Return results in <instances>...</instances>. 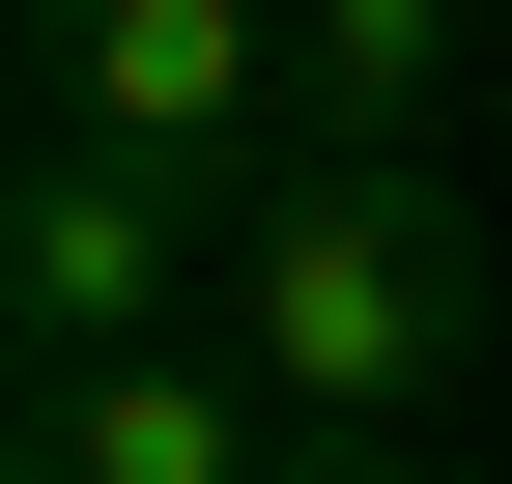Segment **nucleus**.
Returning a JSON list of instances; mask_svg holds the SVG:
<instances>
[{
    "instance_id": "nucleus-1",
    "label": "nucleus",
    "mask_w": 512,
    "mask_h": 484,
    "mask_svg": "<svg viewBox=\"0 0 512 484\" xmlns=\"http://www.w3.org/2000/svg\"><path fill=\"white\" fill-rule=\"evenodd\" d=\"M228 371L285 399L313 456H399L427 399L484 371V228H456V171H256V228H228Z\"/></svg>"
},
{
    "instance_id": "nucleus-2",
    "label": "nucleus",
    "mask_w": 512,
    "mask_h": 484,
    "mask_svg": "<svg viewBox=\"0 0 512 484\" xmlns=\"http://www.w3.org/2000/svg\"><path fill=\"white\" fill-rule=\"evenodd\" d=\"M228 228L200 171H114V143H29L0 171V342L29 371H171V342H228Z\"/></svg>"
},
{
    "instance_id": "nucleus-3",
    "label": "nucleus",
    "mask_w": 512,
    "mask_h": 484,
    "mask_svg": "<svg viewBox=\"0 0 512 484\" xmlns=\"http://www.w3.org/2000/svg\"><path fill=\"white\" fill-rule=\"evenodd\" d=\"M29 143H114V171H200V200H256V171H285V29H256V0H57Z\"/></svg>"
},
{
    "instance_id": "nucleus-4",
    "label": "nucleus",
    "mask_w": 512,
    "mask_h": 484,
    "mask_svg": "<svg viewBox=\"0 0 512 484\" xmlns=\"http://www.w3.org/2000/svg\"><path fill=\"white\" fill-rule=\"evenodd\" d=\"M0 484H285V399H256L228 342H171V371H29L0 399Z\"/></svg>"
},
{
    "instance_id": "nucleus-5",
    "label": "nucleus",
    "mask_w": 512,
    "mask_h": 484,
    "mask_svg": "<svg viewBox=\"0 0 512 484\" xmlns=\"http://www.w3.org/2000/svg\"><path fill=\"white\" fill-rule=\"evenodd\" d=\"M456 86H484L456 0H285V171H427Z\"/></svg>"
},
{
    "instance_id": "nucleus-6",
    "label": "nucleus",
    "mask_w": 512,
    "mask_h": 484,
    "mask_svg": "<svg viewBox=\"0 0 512 484\" xmlns=\"http://www.w3.org/2000/svg\"><path fill=\"white\" fill-rule=\"evenodd\" d=\"M285 484H427V456H313V428H285Z\"/></svg>"
}]
</instances>
